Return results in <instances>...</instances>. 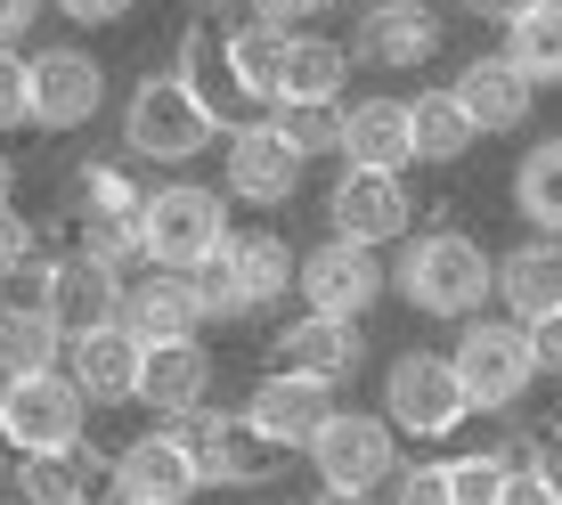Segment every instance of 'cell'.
<instances>
[{"mask_svg":"<svg viewBox=\"0 0 562 505\" xmlns=\"http://www.w3.org/2000/svg\"><path fill=\"white\" fill-rule=\"evenodd\" d=\"M139 212H147V188L131 180V164L90 155V164L66 171V228H74V252L106 261L114 278H123L131 261H147V252H139Z\"/></svg>","mask_w":562,"mask_h":505,"instance_id":"cell-1","label":"cell"},{"mask_svg":"<svg viewBox=\"0 0 562 505\" xmlns=\"http://www.w3.org/2000/svg\"><path fill=\"white\" fill-rule=\"evenodd\" d=\"M392 285L408 294L416 318H481V302H490V252H481V237H464V228H424V237L400 252Z\"/></svg>","mask_w":562,"mask_h":505,"instance_id":"cell-2","label":"cell"},{"mask_svg":"<svg viewBox=\"0 0 562 505\" xmlns=\"http://www.w3.org/2000/svg\"><path fill=\"white\" fill-rule=\"evenodd\" d=\"M212 139H221V123L196 106V90H188L180 74H147V82H131V99H123V155H131V164L180 171V164H196Z\"/></svg>","mask_w":562,"mask_h":505,"instance_id":"cell-3","label":"cell"},{"mask_svg":"<svg viewBox=\"0 0 562 505\" xmlns=\"http://www.w3.org/2000/svg\"><path fill=\"white\" fill-rule=\"evenodd\" d=\"M228 245V197L212 180H164L147 188V212H139V252L147 269H196Z\"/></svg>","mask_w":562,"mask_h":505,"instance_id":"cell-4","label":"cell"},{"mask_svg":"<svg viewBox=\"0 0 562 505\" xmlns=\"http://www.w3.org/2000/svg\"><path fill=\"white\" fill-rule=\"evenodd\" d=\"M171 440L188 449V464H196V490H261V481H278V449L254 433V424L237 416V407H188V416L164 424Z\"/></svg>","mask_w":562,"mask_h":505,"instance_id":"cell-5","label":"cell"},{"mask_svg":"<svg viewBox=\"0 0 562 505\" xmlns=\"http://www.w3.org/2000/svg\"><path fill=\"white\" fill-rule=\"evenodd\" d=\"M310 464H318V490H342V497H375L392 490L400 473V433L383 416H367V407H335L326 416V433L302 449Z\"/></svg>","mask_w":562,"mask_h":505,"instance_id":"cell-6","label":"cell"},{"mask_svg":"<svg viewBox=\"0 0 562 505\" xmlns=\"http://www.w3.org/2000/svg\"><path fill=\"white\" fill-rule=\"evenodd\" d=\"M106 114V66L82 42L25 57V123L33 131H90Z\"/></svg>","mask_w":562,"mask_h":505,"instance_id":"cell-7","label":"cell"},{"mask_svg":"<svg viewBox=\"0 0 562 505\" xmlns=\"http://www.w3.org/2000/svg\"><path fill=\"white\" fill-rule=\"evenodd\" d=\"M464 416L473 407H464V383H457L449 351H400L392 359V375H383V424L400 440H449Z\"/></svg>","mask_w":562,"mask_h":505,"instance_id":"cell-8","label":"cell"},{"mask_svg":"<svg viewBox=\"0 0 562 505\" xmlns=\"http://www.w3.org/2000/svg\"><path fill=\"white\" fill-rule=\"evenodd\" d=\"M449 367H457V383H464V407H481V416H506V407L538 383L530 343H521L514 318H464Z\"/></svg>","mask_w":562,"mask_h":505,"instance_id":"cell-9","label":"cell"},{"mask_svg":"<svg viewBox=\"0 0 562 505\" xmlns=\"http://www.w3.org/2000/svg\"><path fill=\"white\" fill-rule=\"evenodd\" d=\"M302 171H310V164L278 139V123H269V114H254V123H237V131H228V147H221V197L278 212V204H294Z\"/></svg>","mask_w":562,"mask_h":505,"instance_id":"cell-10","label":"cell"},{"mask_svg":"<svg viewBox=\"0 0 562 505\" xmlns=\"http://www.w3.org/2000/svg\"><path fill=\"white\" fill-rule=\"evenodd\" d=\"M408 228H416V197L392 171H342V180L326 188V237L375 252V245H400Z\"/></svg>","mask_w":562,"mask_h":505,"instance_id":"cell-11","label":"cell"},{"mask_svg":"<svg viewBox=\"0 0 562 505\" xmlns=\"http://www.w3.org/2000/svg\"><path fill=\"white\" fill-rule=\"evenodd\" d=\"M294 285H302V310H318V318H367L392 278H383V261L367 245L326 237V245H310L294 261Z\"/></svg>","mask_w":562,"mask_h":505,"instance_id":"cell-12","label":"cell"},{"mask_svg":"<svg viewBox=\"0 0 562 505\" xmlns=\"http://www.w3.org/2000/svg\"><path fill=\"white\" fill-rule=\"evenodd\" d=\"M0 424H9V449H16V457L82 449L90 400L74 392L66 375H25V383H9V392H0Z\"/></svg>","mask_w":562,"mask_h":505,"instance_id":"cell-13","label":"cell"},{"mask_svg":"<svg viewBox=\"0 0 562 505\" xmlns=\"http://www.w3.org/2000/svg\"><path fill=\"white\" fill-rule=\"evenodd\" d=\"M33 302H42V318L57 335H90V326L123 318V278H114L106 261H90V252H57V261H42Z\"/></svg>","mask_w":562,"mask_h":505,"instance_id":"cell-14","label":"cell"},{"mask_svg":"<svg viewBox=\"0 0 562 505\" xmlns=\"http://www.w3.org/2000/svg\"><path fill=\"white\" fill-rule=\"evenodd\" d=\"M351 66H383V74H416L424 57H440V9L432 0H367L351 42Z\"/></svg>","mask_w":562,"mask_h":505,"instance_id":"cell-15","label":"cell"},{"mask_svg":"<svg viewBox=\"0 0 562 505\" xmlns=\"http://www.w3.org/2000/svg\"><path fill=\"white\" fill-rule=\"evenodd\" d=\"M359 359H367L359 318H318V310H302V318H285L278 335H269V375L342 383V375H359Z\"/></svg>","mask_w":562,"mask_h":505,"instance_id":"cell-16","label":"cell"},{"mask_svg":"<svg viewBox=\"0 0 562 505\" xmlns=\"http://www.w3.org/2000/svg\"><path fill=\"white\" fill-rule=\"evenodd\" d=\"M139 359H147V343L114 318V326H90V335H66L57 375H66L90 407H123V400H139Z\"/></svg>","mask_w":562,"mask_h":505,"instance_id":"cell-17","label":"cell"},{"mask_svg":"<svg viewBox=\"0 0 562 505\" xmlns=\"http://www.w3.org/2000/svg\"><path fill=\"white\" fill-rule=\"evenodd\" d=\"M245 424L269 440L278 457H294L310 449V440L326 433V416H335V383H310V375H261L254 383V400L237 407Z\"/></svg>","mask_w":562,"mask_h":505,"instance_id":"cell-18","label":"cell"},{"mask_svg":"<svg viewBox=\"0 0 562 505\" xmlns=\"http://www.w3.org/2000/svg\"><path fill=\"white\" fill-rule=\"evenodd\" d=\"M106 490H114V505H188L196 497V464H188V449L155 424V433L123 440V457L106 464Z\"/></svg>","mask_w":562,"mask_h":505,"instance_id":"cell-19","label":"cell"},{"mask_svg":"<svg viewBox=\"0 0 562 505\" xmlns=\"http://www.w3.org/2000/svg\"><path fill=\"white\" fill-rule=\"evenodd\" d=\"M212 351L196 335L188 343H147V359H139V400L155 407V424H171V416H188V407H204L212 400Z\"/></svg>","mask_w":562,"mask_h":505,"instance_id":"cell-20","label":"cell"},{"mask_svg":"<svg viewBox=\"0 0 562 505\" xmlns=\"http://www.w3.org/2000/svg\"><path fill=\"white\" fill-rule=\"evenodd\" d=\"M342 90H351V49L335 33H285L278 106H342Z\"/></svg>","mask_w":562,"mask_h":505,"instance_id":"cell-21","label":"cell"},{"mask_svg":"<svg viewBox=\"0 0 562 505\" xmlns=\"http://www.w3.org/2000/svg\"><path fill=\"white\" fill-rule=\"evenodd\" d=\"M123 326L139 343H188L204 326L196 285H188L180 269H139V278H123Z\"/></svg>","mask_w":562,"mask_h":505,"instance_id":"cell-22","label":"cell"},{"mask_svg":"<svg viewBox=\"0 0 562 505\" xmlns=\"http://www.w3.org/2000/svg\"><path fill=\"white\" fill-rule=\"evenodd\" d=\"M416 139H408V99H359L342 106V171H408Z\"/></svg>","mask_w":562,"mask_h":505,"instance_id":"cell-23","label":"cell"},{"mask_svg":"<svg viewBox=\"0 0 562 505\" xmlns=\"http://www.w3.org/2000/svg\"><path fill=\"white\" fill-rule=\"evenodd\" d=\"M221 261H228V285H237L245 318H254V310H278L285 285H294V252H285L278 228H228Z\"/></svg>","mask_w":562,"mask_h":505,"instance_id":"cell-24","label":"cell"},{"mask_svg":"<svg viewBox=\"0 0 562 505\" xmlns=\"http://www.w3.org/2000/svg\"><path fill=\"white\" fill-rule=\"evenodd\" d=\"M449 99L464 106V123H473V131H521V123H530V106H538V90L521 82L506 57H473V66L449 82Z\"/></svg>","mask_w":562,"mask_h":505,"instance_id":"cell-25","label":"cell"},{"mask_svg":"<svg viewBox=\"0 0 562 505\" xmlns=\"http://www.w3.org/2000/svg\"><path fill=\"white\" fill-rule=\"evenodd\" d=\"M490 294L514 310V326H530V318H547V310H562V245H547V237L514 245L506 261H490Z\"/></svg>","mask_w":562,"mask_h":505,"instance_id":"cell-26","label":"cell"},{"mask_svg":"<svg viewBox=\"0 0 562 505\" xmlns=\"http://www.w3.org/2000/svg\"><path fill=\"white\" fill-rule=\"evenodd\" d=\"M9 481H16V505H99L106 464L90 449H42V457H16Z\"/></svg>","mask_w":562,"mask_h":505,"instance_id":"cell-27","label":"cell"},{"mask_svg":"<svg viewBox=\"0 0 562 505\" xmlns=\"http://www.w3.org/2000/svg\"><path fill=\"white\" fill-rule=\"evenodd\" d=\"M180 82L196 90V106L212 114V123H254V106L237 99V74H228V49H221V33L212 25H188V42H180Z\"/></svg>","mask_w":562,"mask_h":505,"instance_id":"cell-28","label":"cell"},{"mask_svg":"<svg viewBox=\"0 0 562 505\" xmlns=\"http://www.w3.org/2000/svg\"><path fill=\"white\" fill-rule=\"evenodd\" d=\"M57 351L66 335L42 318V302H0V392L25 375H57Z\"/></svg>","mask_w":562,"mask_h":505,"instance_id":"cell-29","label":"cell"},{"mask_svg":"<svg viewBox=\"0 0 562 505\" xmlns=\"http://www.w3.org/2000/svg\"><path fill=\"white\" fill-rule=\"evenodd\" d=\"M408 139H416V164H464L481 131L464 123V106L449 90H416L408 99Z\"/></svg>","mask_w":562,"mask_h":505,"instance_id":"cell-30","label":"cell"},{"mask_svg":"<svg viewBox=\"0 0 562 505\" xmlns=\"http://www.w3.org/2000/svg\"><path fill=\"white\" fill-rule=\"evenodd\" d=\"M514 212L538 228V237H562V139L521 147V164H514Z\"/></svg>","mask_w":562,"mask_h":505,"instance_id":"cell-31","label":"cell"},{"mask_svg":"<svg viewBox=\"0 0 562 505\" xmlns=\"http://www.w3.org/2000/svg\"><path fill=\"white\" fill-rule=\"evenodd\" d=\"M497 57H506L530 90H554V82H562V0L530 9L521 25H506V49H497Z\"/></svg>","mask_w":562,"mask_h":505,"instance_id":"cell-32","label":"cell"},{"mask_svg":"<svg viewBox=\"0 0 562 505\" xmlns=\"http://www.w3.org/2000/svg\"><path fill=\"white\" fill-rule=\"evenodd\" d=\"M221 49H228V74H237V99L245 106H278V49H285V33H269V25H237V33H221Z\"/></svg>","mask_w":562,"mask_h":505,"instance_id":"cell-33","label":"cell"},{"mask_svg":"<svg viewBox=\"0 0 562 505\" xmlns=\"http://www.w3.org/2000/svg\"><path fill=\"white\" fill-rule=\"evenodd\" d=\"M514 449H473V457H449L440 464V481H449V505H497V490H506L514 473Z\"/></svg>","mask_w":562,"mask_h":505,"instance_id":"cell-34","label":"cell"},{"mask_svg":"<svg viewBox=\"0 0 562 505\" xmlns=\"http://www.w3.org/2000/svg\"><path fill=\"white\" fill-rule=\"evenodd\" d=\"M269 123H278V139L294 147L302 164H318V155H342V106H278Z\"/></svg>","mask_w":562,"mask_h":505,"instance_id":"cell-35","label":"cell"},{"mask_svg":"<svg viewBox=\"0 0 562 505\" xmlns=\"http://www.w3.org/2000/svg\"><path fill=\"white\" fill-rule=\"evenodd\" d=\"M521 473L562 505V433H521Z\"/></svg>","mask_w":562,"mask_h":505,"instance_id":"cell-36","label":"cell"},{"mask_svg":"<svg viewBox=\"0 0 562 505\" xmlns=\"http://www.w3.org/2000/svg\"><path fill=\"white\" fill-rule=\"evenodd\" d=\"M33 252H42V228H33L25 212L9 204V212H0V278H25Z\"/></svg>","mask_w":562,"mask_h":505,"instance_id":"cell-37","label":"cell"},{"mask_svg":"<svg viewBox=\"0 0 562 505\" xmlns=\"http://www.w3.org/2000/svg\"><path fill=\"white\" fill-rule=\"evenodd\" d=\"M0 131H25V49H0Z\"/></svg>","mask_w":562,"mask_h":505,"instance_id":"cell-38","label":"cell"},{"mask_svg":"<svg viewBox=\"0 0 562 505\" xmlns=\"http://www.w3.org/2000/svg\"><path fill=\"white\" fill-rule=\"evenodd\" d=\"M521 343H530V367H538V375H562V310L530 318V326H521Z\"/></svg>","mask_w":562,"mask_h":505,"instance_id":"cell-39","label":"cell"},{"mask_svg":"<svg viewBox=\"0 0 562 505\" xmlns=\"http://www.w3.org/2000/svg\"><path fill=\"white\" fill-rule=\"evenodd\" d=\"M392 505H449L440 464H408V473H392Z\"/></svg>","mask_w":562,"mask_h":505,"instance_id":"cell-40","label":"cell"},{"mask_svg":"<svg viewBox=\"0 0 562 505\" xmlns=\"http://www.w3.org/2000/svg\"><path fill=\"white\" fill-rule=\"evenodd\" d=\"M245 9H254V25H269V33H302L326 0H245Z\"/></svg>","mask_w":562,"mask_h":505,"instance_id":"cell-41","label":"cell"},{"mask_svg":"<svg viewBox=\"0 0 562 505\" xmlns=\"http://www.w3.org/2000/svg\"><path fill=\"white\" fill-rule=\"evenodd\" d=\"M49 9L66 16V25H90V33H99V25H123L139 0H49Z\"/></svg>","mask_w":562,"mask_h":505,"instance_id":"cell-42","label":"cell"},{"mask_svg":"<svg viewBox=\"0 0 562 505\" xmlns=\"http://www.w3.org/2000/svg\"><path fill=\"white\" fill-rule=\"evenodd\" d=\"M42 9L49 0H0V49H16L33 25H42Z\"/></svg>","mask_w":562,"mask_h":505,"instance_id":"cell-43","label":"cell"},{"mask_svg":"<svg viewBox=\"0 0 562 505\" xmlns=\"http://www.w3.org/2000/svg\"><path fill=\"white\" fill-rule=\"evenodd\" d=\"M473 16H490V25H521L530 9H547V0H464Z\"/></svg>","mask_w":562,"mask_h":505,"instance_id":"cell-44","label":"cell"},{"mask_svg":"<svg viewBox=\"0 0 562 505\" xmlns=\"http://www.w3.org/2000/svg\"><path fill=\"white\" fill-rule=\"evenodd\" d=\"M497 505H554V497H547V490H538V481L514 464V473H506V490H497Z\"/></svg>","mask_w":562,"mask_h":505,"instance_id":"cell-45","label":"cell"},{"mask_svg":"<svg viewBox=\"0 0 562 505\" xmlns=\"http://www.w3.org/2000/svg\"><path fill=\"white\" fill-rule=\"evenodd\" d=\"M16 204V164H9V147H0V212Z\"/></svg>","mask_w":562,"mask_h":505,"instance_id":"cell-46","label":"cell"},{"mask_svg":"<svg viewBox=\"0 0 562 505\" xmlns=\"http://www.w3.org/2000/svg\"><path fill=\"white\" fill-rule=\"evenodd\" d=\"M310 505H367V497H342V490H318V497H310Z\"/></svg>","mask_w":562,"mask_h":505,"instance_id":"cell-47","label":"cell"},{"mask_svg":"<svg viewBox=\"0 0 562 505\" xmlns=\"http://www.w3.org/2000/svg\"><path fill=\"white\" fill-rule=\"evenodd\" d=\"M9 464H16V449H9V424H0V473H9Z\"/></svg>","mask_w":562,"mask_h":505,"instance_id":"cell-48","label":"cell"},{"mask_svg":"<svg viewBox=\"0 0 562 505\" xmlns=\"http://www.w3.org/2000/svg\"><path fill=\"white\" fill-rule=\"evenodd\" d=\"M554 433H562V416H554Z\"/></svg>","mask_w":562,"mask_h":505,"instance_id":"cell-49","label":"cell"},{"mask_svg":"<svg viewBox=\"0 0 562 505\" xmlns=\"http://www.w3.org/2000/svg\"><path fill=\"white\" fill-rule=\"evenodd\" d=\"M212 9H221V0H212Z\"/></svg>","mask_w":562,"mask_h":505,"instance_id":"cell-50","label":"cell"}]
</instances>
